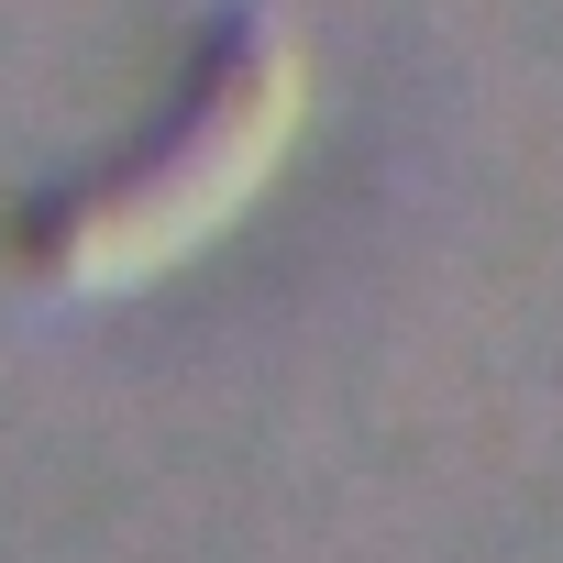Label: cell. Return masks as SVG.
<instances>
[{"mask_svg": "<svg viewBox=\"0 0 563 563\" xmlns=\"http://www.w3.org/2000/svg\"><path fill=\"white\" fill-rule=\"evenodd\" d=\"M276 133H288V67H254V78H221V122H210V144H188L177 155V177H133L122 188V210L111 221H89L67 254H78V276H155V254H177V243H199L232 199L221 188H199V166L210 177H265V155H276Z\"/></svg>", "mask_w": 563, "mask_h": 563, "instance_id": "obj_1", "label": "cell"}]
</instances>
